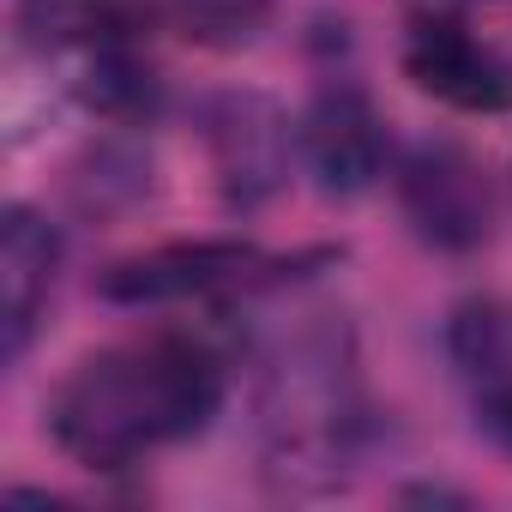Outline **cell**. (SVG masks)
Returning <instances> with one entry per match:
<instances>
[{
	"instance_id": "1",
	"label": "cell",
	"mask_w": 512,
	"mask_h": 512,
	"mask_svg": "<svg viewBox=\"0 0 512 512\" xmlns=\"http://www.w3.org/2000/svg\"><path fill=\"white\" fill-rule=\"evenodd\" d=\"M229 398V356L199 332L103 344L49 392V440L85 470H133L211 428Z\"/></svg>"
},
{
	"instance_id": "2",
	"label": "cell",
	"mask_w": 512,
	"mask_h": 512,
	"mask_svg": "<svg viewBox=\"0 0 512 512\" xmlns=\"http://www.w3.org/2000/svg\"><path fill=\"white\" fill-rule=\"evenodd\" d=\"M368 410L356 350L338 320L296 326L260 368V446L284 494H332L362 464Z\"/></svg>"
},
{
	"instance_id": "3",
	"label": "cell",
	"mask_w": 512,
	"mask_h": 512,
	"mask_svg": "<svg viewBox=\"0 0 512 512\" xmlns=\"http://www.w3.org/2000/svg\"><path fill=\"white\" fill-rule=\"evenodd\" d=\"M290 272L296 260H284V253L205 235V241H163V247L127 253L97 278V296L115 308H181V302H229V296L272 290Z\"/></svg>"
},
{
	"instance_id": "4",
	"label": "cell",
	"mask_w": 512,
	"mask_h": 512,
	"mask_svg": "<svg viewBox=\"0 0 512 512\" xmlns=\"http://www.w3.org/2000/svg\"><path fill=\"white\" fill-rule=\"evenodd\" d=\"M398 175V205L410 229L440 247V253H476L494 229V187L488 169L458 145V139H422L404 151Z\"/></svg>"
},
{
	"instance_id": "5",
	"label": "cell",
	"mask_w": 512,
	"mask_h": 512,
	"mask_svg": "<svg viewBox=\"0 0 512 512\" xmlns=\"http://www.w3.org/2000/svg\"><path fill=\"white\" fill-rule=\"evenodd\" d=\"M296 157L326 199H356L392 169V133L362 85L326 79L296 121Z\"/></svg>"
},
{
	"instance_id": "6",
	"label": "cell",
	"mask_w": 512,
	"mask_h": 512,
	"mask_svg": "<svg viewBox=\"0 0 512 512\" xmlns=\"http://www.w3.org/2000/svg\"><path fill=\"white\" fill-rule=\"evenodd\" d=\"M205 145H211V169H217L223 205L229 211H260L290 181L296 121L260 91H229L205 115Z\"/></svg>"
},
{
	"instance_id": "7",
	"label": "cell",
	"mask_w": 512,
	"mask_h": 512,
	"mask_svg": "<svg viewBox=\"0 0 512 512\" xmlns=\"http://www.w3.org/2000/svg\"><path fill=\"white\" fill-rule=\"evenodd\" d=\"M404 79L458 115H506L512 109V67L500 61V49H488L470 25H458L446 13L416 19V31L404 43Z\"/></svg>"
},
{
	"instance_id": "8",
	"label": "cell",
	"mask_w": 512,
	"mask_h": 512,
	"mask_svg": "<svg viewBox=\"0 0 512 512\" xmlns=\"http://www.w3.org/2000/svg\"><path fill=\"white\" fill-rule=\"evenodd\" d=\"M61 272V235L37 205H7L0 217V332H7V368L25 362Z\"/></svg>"
},
{
	"instance_id": "9",
	"label": "cell",
	"mask_w": 512,
	"mask_h": 512,
	"mask_svg": "<svg viewBox=\"0 0 512 512\" xmlns=\"http://www.w3.org/2000/svg\"><path fill=\"white\" fill-rule=\"evenodd\" d=\"M79 97H85L103 121H115V127H139V121L157 115V103H163V79H157L151 55H145L139 37H133V13L85 49Z\"/></svg>"
},
{
	"instance_id": "10",
	"label": "cell",
	"mask_w": 512,
	"mask_h": 512,
	"mask_svg": "<svg viewBox=\"0 0 512 512\" xmlns=\"http://www.w3.org/2000/svg\"><path fill=\"white\" fill-rule=\"evenodd\" d=\"M272 13L278 0H169V25L211 55H235L247 43H260Z\"/></svg>"
},
{
	"instance_id": "11",
	"label": "cell",
	"mask_w": 512,
	"mask_h": 512,
	"mask_svg": "<svg viewBox=\"0 0 512 512\" xmlns=\"http://www.w3.org/2000/svg\"><path fill=\"white\" fill-rule=\"evenodd\" d=\"M127 19V0H19V31L37 49H91Z\"/></svg>"
},
{
	"instance_id": "12",
	"label": "cell",
	"mask_w": 512,
	"mask_h": 512,
	"mask_svg": "<svg viewBox=\"0 0 512 512\" xmlns=\"http://www.w3.org/2000/svg\"><path fill=\"white\" fill-rule=\"evenodd\" d=\"M476 416H482L488 440H494L500 452H512V368L476 386Z\"/></svg>"
}]
</instances>
